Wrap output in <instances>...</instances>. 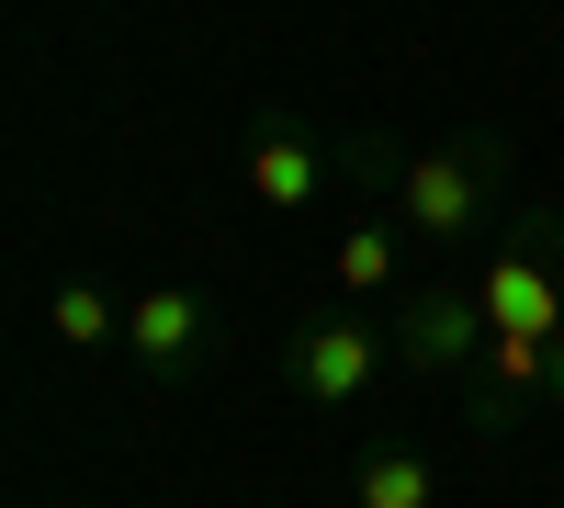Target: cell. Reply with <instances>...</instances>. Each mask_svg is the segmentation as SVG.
<instances>
[{"mask_svg": "<svg viewBox=\"0 0 564 508\" xmlns=\"http://www.w3.org/2000/svg\"><path fill=\"white\" fill-rule=\"evenodd\" d=\"M486 350H497V316L475 294V271H463V283H417L395 305V361H406V374L463 385V374H486Z\"/></svg>", "mask_w": 564, "mask_h": 508, "instance_id": "obj_1", "label": "cell"}, {"mask_svg": "<svg viewBox=\"0 0 564 508\" xmlns=\"http://www.w3.org/2000/svg\"><path fill=\"white\" fill-rule=\"evenodd\" d=\"M486 193H497V170L463 159V148H430V159L395 170V215H406L430 249H463V238H475V226H486Z\"/></svg>", "mask_w": 564, "mask_h": 508, "instance_id": "obj_2", "label": "cell"}, {"mask_svg": "<svg viewBox=\"0 0 564 508\" xmlns=\"http://www.w3.org/2000/svg\"><path fill=\"white\" fill-rule=\"evenodd\" d=\"M384 350L395 339H372L361 316H327V328H305L294 350H282V385H294L305 407H361L372 374H384Z\"/></svg>", "mask_w": 564, "mask_h": 508, "instance_id": "obj_3", "label": "cell"}, {"mask_svg": "<svg viewBox=\"0 0 564 508\" xmlns=\"http://www.w3.org/2000/svg\"><path fill=\"white\" fill-rule=\"evenodd\" d=\"M475 294L497 316V339H564V260H542L531 238H508L497 260H475Z\"/></svg>", "mask_w": 564, "mask_h": 508, "instance_id": "obj_4", "label": "cell"}, {"mask_svg": "<svg viewBox=\"0 0 564 508\" xmlns=\"http://www.w3.org/2000/svg\"><path fill=\"white\" fill-rule=\"evenodd\" d=\"M204 339H215V305H204L193 283H159V294H135V305H124V350L148 361L159 385H181V374H193V361H204Z\"/></svg>", "mask_w": 564, "mask_h": 508, "instance_id": "obj_5", "label": "cell"}, {"mask_svg": "<svg viewBox=\"0 0 564 508\" xmlns=\"http://www.w3.org/2000/svg\"><path fill=\"white\" fill-rule=\"evenodd\" d=\"M316 193H327V148L294 136V125H260L249 136V204L260 215H305Z\"/></svg>", "mask_w": 564, "mask_h": 508, "instance_id": "obj_6", "label": "cell"}, {"mask_svg": "<svg viewBox=\"0 0 564 508\" xmlns=\"http://www.w3.org/2000/svg\"><path fill=\"white\" fill-rule=\"evenodd\" d=\"M350 508H441V475H430V452H361V475H350Z\"/></svg>", "mask_w": 564, "mask_h": 508, "instance_id": "obj_7", "label": "cell"}, {"mask_svg": "<svg viewBox=\"0 0 564 508\" xmlns=\"http://www.w3.org/2000/svg\"><path fill=\"white\" fill-rule=\"evenodd\" d=\"M45 328H57L68 350H113L124 339V305L102 283H57V294H45Z\"/></svg>", "mask_w": 564, "mask_h": 508, "instance_id": "obj_8", "label": "cell"}, {"mask_svg": "<svg viewBox=\"0 0 564 508\" xmlns=\"http://www.w3.org/2000/svg\"><path fill=\"white\" fill-rule=\"evenodd\" d=\"M327 271H339V294H384L395 283V226H350Z\"/></svg>", "mask_w": 564, "mask_h": 508, "instance_id": "obj_9", "label": "cell"}, {"mask_svg": "<svg viewBox=\"0 0 564 508\" xmlns=\"http://www.w3.org/2000/svg\"><path fill=\"white\" fill-rule=\"evenodd\" d=\"M553 407H564V339H553Z\"/></svg>", "mask_w": 564, "mask_h": 508, "instance_id": "obj_10", "label": "cell"}]
</instances>
